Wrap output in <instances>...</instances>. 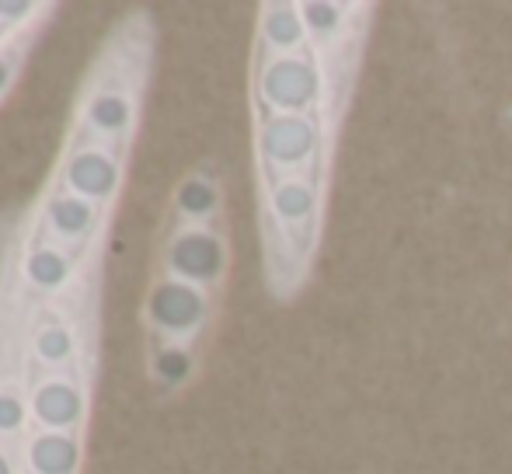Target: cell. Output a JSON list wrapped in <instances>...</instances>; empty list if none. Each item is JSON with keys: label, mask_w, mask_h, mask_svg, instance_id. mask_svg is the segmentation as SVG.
Wrapping results in <instances>:
<instances>
[{"label": "cell", "mask_w": 512, "mask_h": 474, "mask_svg": "<svg viewBox=\"0 0 512 474\" xmlns=\"http://www.w3.org/2000/svg\"><path fill=\"white\" fill-rule=\"evenodd\" d=\"M175 210L182 220H189L192 227L206 224L209 217H216V210H220V189H216L209 178H185L182 185H178L175 192Z\"/></svg>", "instance_id": "4fadbf2b"}, {"label": "cell", "mask_w": 512, "mask_h": 474, "mask_svg": "<svg viewBox=\"0 0 512 474\" xmlns=\"http://www.w3.org/2000/svg\"><path fill=\"white\" fill-rule=\"evenodd\" d=\"M81 464V440L74 433L39 429L25 440L28 474H77Z\"/></svg>", "instance_id": "52a82bcc"}, {"label": "cell", "mask_w": 512, "mask_h": 474, "mask_svg": "<svg viewBox=\"0 0 512 474\" xmlns=\"http://www.w3.org/2000/svg\"><path fill=\"white\" fill-rule=\"evenodd\" d=\"M258 95L272 116H304L321 98V70L310 56H272L258 77Z\"/></svg>", "instance_id": "6da1fadb"}, {"label": "cell", "mask_w": 512, "mask_h": 474, "mask_svg": "<svg viewBox=\"0 0 512 474\" xmlns=\"http://www.w3.org/2000/svg\"><path fill=\"white\" fill-rule=\"evenodd\" d=\"M84 119H88V126L95 129V133L122 136L133 126V105H129V98L119 95V91H98L88 102V109H84Z\"/></svg>", "instance_id": "7c38bea8"}, {"label": "cell", "mask_w": 512, "mask_h": 474, "mask_svg": "<svg viewBox=\"0 0 512 474\" xmlns=\"http://www.w3.org/2000/svg\"><path fill=\"white\" fill-rule=\"evenodd\" d=\"M4 35H7V28H4V25H0V42H4Z\"/></svg>", "instance_id": "44dd1931"}, {"label": "cell", "mask_w": 512, "mask_h": 474, "mask_svg": "<svg viewBox=\"0 0 512 474\" xmlns=\"http://www.w3.org/2000/svg\"><path fill=\"white\" fill-rule=\"evenodd\" d=\"M122 182V164L115 161V154H108L102 147L77 150L63 164V185L74 196L88 199V203H108L119 192Z\"/></svg>", "instance_id": "5b68a950"}, {"label": "cell", "mask_w": 512, "mask_h": 474, "mask_svg": "<svg viewBox=\"0 0 512 474\" xmlns=\"http://www.w3.org/2000/svg\"><path fill=\"white\" fill-rule=\"evenodd\" d=\"M46 224L56 241H84L98 224V206L74 196V192H60V196L49 199Z\"/></svg>", "instance_id": "ba28073f"}, {"label": "cell", "mask_w": 512, "mask_h": 474, "mask_svg": "<svg viewBox=\"0 0 512 474\" xmlns=\"http://www.w3.org/2000/svg\"><path fill=\"white\" fill-rule=\"evenodd\" d=\"M14 74H18V60H14V53H0V98L11 91Z\"/></svg>", "instance_id": "d6986e66"}, {"label": "cell", "mask_w": 512, "mask_h": 474, "mask_svg": "<svg viewBox=\"0 0 512 474\" xmlns=\"http://www.w3.org/2000/svg\"><path fill=\"white\" fill-rule=\"evenodd\" d=\"M164 265H168L171 279H182L199 290L220 283L227 272V244L220 234L206 231V227H185L168 241L164 251Z\"/></svg>", "instance_id": "3957f363"}, {"label": "cell", "mask_w": 512, "mask_h": 474, "mask_svg": "<svg viewBox=\"0 0 512 474\" xmlns=\"http://www.w3.org/2000/svg\"><path fill=\"white\" fill-rule=\"evenodd\" d=\"M39 11V4H7V0H0V25H25L32 14Z\"/></svg>", "instance_id": "ac0fdd59"}, {"label": "cell", "mask_w": 512, "mask_h": 474, "mask_svg": "<svg viewBox=\"0 0 512 474\" xmlns=\"http://www.w3.org/2000/svg\"><path fill=\"white\" fill-rule=\"evenodd\" d=\"M300 14H304L307 32L317 35V39H331L342 28V7L335 4H307L300 7Z\"/></svg>", "instance_id": "e0dca14e"}, {"label": "cell", "mask_w": 512, "mask_h": 474, "mask_svg": "<svg viewBox=\"0 0 512 474\" xmlns=\"http://www.w3.org/2000/svg\"><path fill=\"white\" fill-rule=\"evenodd\" d=\"M192 366H196V359H192V353L182 342L161 346L150 356V373H154V380H161V384H168V387L185 384V380L192 377Z\"/></svg>", "instance_id": "5bb4252c"}, {"label": "cell", "mask_w": 512, "mask_h": 474, "mask_svg": "<svg viewBox=\"0 0 512 474\" xmlns=\"http://www.w3.org/2000/svg\"><path fill=\"white\" fill-rule=\"evenodd\" d=\"M28 415H32V408H28V401L21 398L18 391H7V387H0V436H14L25 429Z\"/></svg>", "instance_id": "2e32d148"}, {"label": "cell", "mask_w": 512, "mask_h": 474, "mask_svg": "<svg viewBox=\"0 0 512 474\" xmlns=\"http://www.w3.org/2000/svg\"><path fill=\"white\" fill-rule=\"evenodd\" d=\"M262 39L269 49H276L279 56H293L307 42V25L300 7L290 4H272L262 14Z\"/></svg>", "instance_id": "30bf717a"}, {"label": "cell", "mask_w": 512, "mask_h": 474, "mask_svg": "<svg viewBox=\"0 0 512 474\" xmlns=\"http://www.w3.org/2000/svg\"><path fill=\"white\" fill-rule=\"evenodd\" d=\"M74 276V258L56 244H42L25 258V279L42 293H56Z\"/></svg>", "instance_id": "8fae6325"}, {"label": "cell", "mask_w": 512, "mask_h": 474, "mask_svg": "<svg viewBox=\"0 0 512 474\" xmlns=\"http://www.w3.org/2000/svg\"><path fill=\"white\" fill-rule=\"evenodd\" d=\"M269 206L276 213V220L283 227H300L314 217L317 210V189L307 178H283V182L272 185Z\"/></svg>", "instance_id": "9c48e42d"}, {"label": "cell", "mask_w": 512, "mask_h": 474, "mask_svg": "<svg viewBox=\"0 0 512 474\" xmlns=\"http://www.w3.org/2000/svg\"><path fill=\"white\" fill-rule=\"evenodd\" d=\"M209 318V297L206 290L182 279H161L147 297V321L154 332H161L164 339H189Z\"/></svg>", "instance_id": "7a4b0ae2"}, {"label": "cell", "mask_w": 512, "mask_h": 474, "mask_svg": "<svg viewBox=\"0 0 512 474\" xmlns=\"http://www.w3.org/2000/svg\"><path fill=\"white\" fill-rule=\"evenodd\" d=\"M0 474H18V471H14V461L4 454V450H0Z\"/></svg>", "instance_id": "ffe728a7"}, {"label": "cell", "mask_w": 512, "mask_h": 474, "mask_svg": "<svg viewBox=\"0 0 512 474\" xmlns=\"http://www.w3.org/2000/svg\"><path fill=\"white\" fill-rule=\"evenodd\" d=\"M258 147L272 168H304L317 150V126L307 116H269L262 122Z\"/></svg>", "instance_id": "277c9868"}, {"label": "cell", "mask_w": 512, "mask_h": 474, "mask_svg": "<svg viewBox=\"0 0 512 474\" xmlns=\"http://www.w3.org/2000/svg\"><path fill=\"white\" fill-rule=\"evenodd\" d=\"M84 391L67 377H49L42 380L39 387L32 391V419L39 422L42 429H53V433H74L84 419Z\"/></svg>", "instance_id": "8992f818"}, {"label": "cell", "mask_w": 512, "mask_h": 474, "mask_svg": "<svg viewBox=\"0 0 512 474\" xmlns=\"http://www.w3.org/2000/svg\"><path fill=\"white\" fill-rule=\"evenodd\" d=\"M32 349H35V356H39L42 363L60 366V363H67V359L74 356V332H70L67 325H60V321H46V325L35 332Z\"/></svg>", "instance_id": "9a60e30c"}]
</instances>
